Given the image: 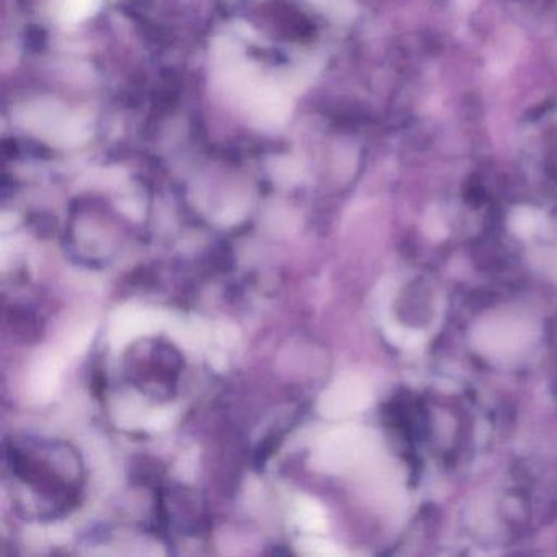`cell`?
<instances>
[{
    "label": "cell",
    "mask_w": 557,
    "mask_h": 557,
    "mask_svg": "<svg viewBox=\"0 0 557 557\" xmlns=\"http://www.w3.org/2000/svg\"><path fill=\"white\" fill-rule=\"evenodd\" d=\"M540 216H536L533 211H520L511 220V230L518 236H533L540 230Z\"/></svg>",
    "instance_id": "obj_4"
},
{
    "label": "cell",
    "mask_w": 557,
    "mask_h": 557,
    "mask_svg": "<svg viewBox=\"0 0 557 557\" xmlns=\"http://www.w3.org/2000/svg\"><path fill=\"white\" fill-rule=\"evenodd\" d=\"M99 4L100 0H60V18L64 24H76L92 15Z\"/></svg>",
    "instance_id": "obj_3"
},
{
    "label": "cell",
    "mask_w": 557,
    "mask_h": 557,
    "mask_svg": "<svg viewBox=\"0 0 557 557\" xmlns=\"http://www.w3.org/2000/svg\"><path fill=\"white\" fill-rule=\"evenodd\" d=\"M368 400H370V394H368L367 386L361 381H347L335 391L332 409H334V412L345 416V413L363 409Z\"/></svg>",
    "instance_id": "obj_2"
},
{
    "label": "cell",
    "mask_w": 557,
    "mask_h": 557,
    "mask_svg": "<svg viewBox=\"0 0 557 557\" xmlns=\"http://www.w3.org/2000/svg\"><path fill=\"white\" fill-rule=\"evenodd\" d=\"M531 325L511 314L491 315L475 325L474 344L492 358H507L530 344Z\"/></svg>",
    "instance_id": "obj_1"
}]
</instances>
